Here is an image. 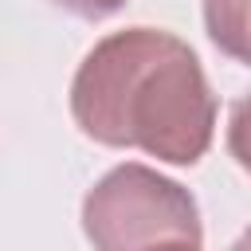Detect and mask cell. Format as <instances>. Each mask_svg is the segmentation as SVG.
Instances as JSON below:
<instances>
[{
    "label": "cell",
    "mask_w": 251,
    "mask_h": 251,
    "mask_svg": "<svg viewBox=\"0 0 251 251\" xmlns=\"http://www.w3.org/2000/svg\"><path fill=\"white\" fill-rule=\"evenodd\" d=\"M153 251H200V243H161Z\"/></svg>",
    "instance_id": "5b68a950"
},
{
    "label": "cell",
    "mask_w": 251,
    "mask_h": 251,
    "mask_svg": "<svg viewBox=\"0 0 251 251\" xmlns=\"http://www.w3.org/2000/svg\"><path fill=\"white\" fill-rule=\"evenodd\" d=\"M243 12H247V0H204L208 35L216 39V47H224L235 59H247V47H243L247 20H243Z\"/></svg>",
    "instance_id": "3957f363"
},
{
    "label": "cell",
    "mask_w": 251,
    "mask_h": 251,
    "mask_svg": "<svg viewBox=\"0 0 251 251\" xmlns=\"http://www.w3.org/2000/svg\"><path fill=\"white\" fill-rule=\"evenodd\" d=\"M71 114L98 145L196 165L212 145L220 102L184 39L161 27H126L98 39L78 63Z\"/></svg>",
    "instance_id": "6da1fadb"
},
{
    "label": "cell",
    "mask_w": 251,
    "mask_h": 251,
    "mask_svg": "<svg viewBox=\"0 0 251 251\" xmlns=\"http://www.w3.org/2000/svg\"><path fill=\"white\" fill-rule=\"evenodd\" d=\"M82 231L94 251H153L161 243H204L192 192L137 161L110 169L82 196Z\"/></svg>",
    "instance_id": "7a4b0ae2"
},
{
    "label": "cell",
    "mask_w": 251,
    "mask_h": 251,
    "mask_svg": "<svg viewBox=\"0 0 251 251\" xmlns=\"http://www.w3.org/2000/svg\"><path fill=\"white\" fill-rule=\"evenodd\" d=\"M51 4H59L63 12H71L78 20H106L118 8H126V0H51Z\"/></svg>",
    "instance_id": "277c9868"
}]
</instances>
